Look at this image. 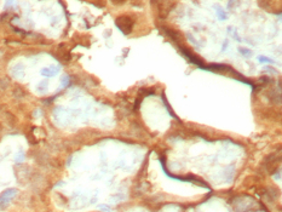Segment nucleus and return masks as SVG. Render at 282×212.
I'll list each match as a JSON object with an SVG mask.
<instances>
[{
    "instance_id": "obj_1",
    "label": "nucleus",
    "mask_w": 282,
    "mask_h": 212,
    "mask_svg": "<svg viewBox=\"0 0 282 212\" xmlns=\"http://www.w3.org/2000/svg\"><path fill=\"white\" fill-rule=\"evenodd\" d=\"M16 195H17V189H15V188H10V189H6L5 192H2L0 195V211L5 210L10 205V202L16 198Z\"/></svg>"
},
{
    "instance_id": "obj_2",
    "label": "nucleus",
    "mask_w": 282,
    "mask_h": 212,
    "mask_svg": "<svg viewBox=\"0 0 282 212\" xmlns=\"http://www.w3.org/2000/svg\"><path fill=\"white\" fill-rule=\"evenodd\" d=\"M115 23H116L119 30H121L125 35L131 33V30L133 28V19L131 17H119Z\"/></svg>"
},
{
    "instance_id": "obj_3",
    "label": "nucleus",
    "mask_w": 282,
    "mask_h": 212,
    "mask_svg": "<svg viewBox=\"0 0 282 212\" xmlns=\"http://www.w3.org/2000/svg\"><path fill=\"white\" fill-rule=\"evenodd\" d=\"M182 52H183V55L185 57H186V59H189L191 63H194V64H196L199 68H201V69H205V66H203V63L196 56H194L190 51H188V50H185V49H182Z\"/></svg>"
},
{
    "instance_id": "obj_4",
    "label": "nucleus",
    "mask_w": 282,
    "mask_h": 212,
    "mask_svg": "<svg viewBox=\"0 0 282 212\" xmlns=\"http://www.w3.org/2000/svg\"><path fill=\"white\" fill-rule=\"evenodd\" d=\"M58 71H59V67H57V66H52V67H46V68H44V69H41V75L42 76H46V78H52V76H55L57 73H58Z\"/></svg>"
},
{
    "instance_id": "obj_5",
    "label": "nucleus",
    "mask_w": 282,
    "mask_h": 212,
    "mask_svg": "<svg viewBox=\"0 0 282 212\" xmlns=\"http://www.w3.org/2000/svg\"><path fill=\"white\" fill-rule=\"evenodd\" d=\"M216 14H217V17H218L220 21H224V19H226V17H228V15H226L225 11H224L222 7H219V6L216 7Z\"/></svg>"
},
{
    "instance_id": "obj_6",
    "label": "nucleus",
    "mask_w": 282,
    "mask_h": 212,
    "mask_svg": "<svg viewBox=\"0 0 282 212\" xmlns=\"http://www.w3.org/2000/svg\"><path fill=\"white\" fill-rule=\"evenodd\" d=\"M239 52H240L243 57H247V58L253 56V51L250 50V49H247V47H240V49H239Z\"/></svg>"
},
{
    "instance_id": "obj_7",
    "label": "nucleus",
    "mask_w": 282,
    "mask_h": 212,
    "mask_svg": "<svg viewBox=\"0 0 282 212\" xmlns=\"http://www.w3.org/2000/svg\"><path fill=\"white\" fill-rule=\"evenodd\" d=\"M228 32H229L230 34H233V37H234V39H235L236 41H239V42L242 41V39H241L240 37H239V34H237L236 29H233V27H229V28H228Z\"/></svg>"
},
{
    "instance_id": "obj_8",
    "label": "nucleus",
    "mask_w": 282,
    "mask_h": 212,
    "mask_svg": "<svg viewBox=\"0 0 282 212\" xmlns=\"http://www.w3.org/2000/svg\"><path fill=\"white\" fill-rule=\"evenodd\" d=\"M38 91L40 93H45L47 91V83L46 81H41L40 84L38 85Z\"/></svg>"
},
{
    "instance_id": "obj_9",
    "label": "nucleus",
    "mask_w": 282,
    "mask_h": 212,
    "mask_svg": "<svg viewBox=\"0 0 282 212\" xmlns=\"http://www.w3.org/2000/svg\"><path fill=\"white\" fill-rule=\"evenodd\" d=\"M258 61L260 62V63H275V61L274 59H271V58H269V57L267 56H259L258 57Z\"/></svg>"
},
{
    "instance_id": "obj_10",
    "label": "nucleus",
    "mask_w": 282,
    "mask_h": 212,
    "mask_svg": "<svg viewBox=\"0 0 282 212\" xmlns=\"http://www.w3.org/2000/svg\"><path fill=\"white\" fill-rule=\"evenodd\" d=\"M98 209L100 210V211H103V212H110V211H112V209H110L109 206H107V205H99Z\"/></svg>"
},
{
    "instance_id": "obj_11",
    "label": "nucleus",
    "mask_w": 282,
    "mask_h": 212,
    "mask_svg": "<svg viewBox=\"0 0 282 212\" xmlns=\"http://www.w3.org/2000/svg\"><path fill=\"white\" fill-rule=\"evenodd\" d=\"M68 81H69V78H68L67 75H64V76L62 78V84H63V86H67Z\"/></svg>"
},
{
    "instance_id": "obj_12",
    "label": "nucleus",
    "mask_w": 282,
    "mask_h": 212,
    "mask_svg": "<svg viewBox=\"0 0 282 212\" xmlns=\"http://www.w3.org/2000/svg\"><path fill=\"white\" fill-rule=\"evenodd\" d=\"M228 40H224V42H223V47H222V51H225L226 49H228Z\"/></svg>"
}]
</instances>
